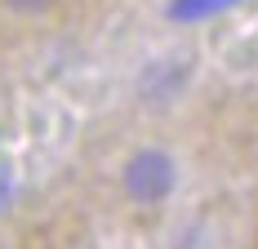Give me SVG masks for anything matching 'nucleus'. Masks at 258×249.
Instances as JSON below:
<instances>
[{
  "mask_svg": "<svg viewBox=\"0 0 258 249\" xmlns=\"http://www.w3.org/2000/svg\"><path fill=\"white\" fill-rule=\"evenodd\" d=\"M232 0H174L169 5V18H178V23H196V18H214V14H223Z\"/></svg>",
  "mask_w": 258,
  "mask_h": 249,
  "instance_id": "f03ea898",
  "label": "nucleus"
},
{
  "mask_svg": "<svg viewBox=\"0 0 258 249\" xmlns=\"http://www.w3.org/2000/svg\"><path fill=\"white\" fill-rule=\"evenodd\" d=\"M125 192L138 205H156L174 192V160L165 151H138L125 165Z\"/></svg>",
  "mask_w": 258,
  "mask_h": 249,
  "instance_id": "f257e3e1",
  "label": "nucleus"
},
{
  "mask_svg": "<svg viewBox=\"0 0 258 249\" xmlns=\"http://www.w3.org/2000/svg\"><path fill=\"white\" fill-rule=\"evenodd\" d=\"M5 200H9V174L0 169V209H5Z\"/></svg>",
  "mask_w": 258,
  "mask_h": 249,
  "instance_id": "20e7f679",
  "label": "nucleus"
},
{
  "mask_svg": "<svg viewBox=\"0 0 258 249\" xmlns=\"http://www.w3.org/2000/svg\"><path fill=\"white\" fill-rule=\"evenodd\" d=\"M14 9H23V14H45L49 5H58V0H9Z\"/></svg>",
  "mask_w": 258,
  "mask_h": 249,
  "instance_id": "7ed1b4c3",
  "label": "nucleus"
}]
</instances>
